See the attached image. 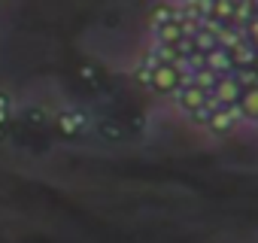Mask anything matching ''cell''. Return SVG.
Segmentation results:
<instances>
[{
	"instance_id": "1",
	"label": "cell",
	"mask_w": 258,
	"mask_h": 243,
	"mask_svg": "<svg viewBox=\"0 0 258 243\" xmlns=\"http://www.w3.org/2000/svg\"><path fill=\"white\" fill-rule=\"evenodd\" d=\"M234 106H237L240 118H252V122H258V88H249L246 94H240V100H237Z\"/></svg>"
}]
</instances>
